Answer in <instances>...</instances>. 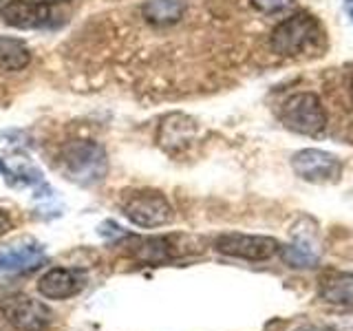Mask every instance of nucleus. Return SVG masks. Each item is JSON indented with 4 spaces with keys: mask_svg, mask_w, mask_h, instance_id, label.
Returning a JSON list of instances; mask_svg holds the SVG:
<instances>
[{
    "mask_svg": "<svg viewBox=\"0 0 353 331\" xmlns=\"http://www.w3.org/2000/svg\"><path fill=\"white\" fill-rule=\"evenodd\" d=\"M121 210H124V217L139 228H161L170 223L174 217L170 201L159 190L132 192Z\"/></svg>",
    "mask_w": 353,
    "mask_h": 331,
    "instance_id": "nucleus-5",
    "label": "nucleus"
},
{
    "mask_svg": "<svg viewBox=\"0 0 353 331\" xmlns=\"http://www.w3.org/2000/svg\"><path fill=\"white\" fill-rule=\"evenodd\" d=\"M214 250L219 254H225L232 259L243 261H268L281 252V243L274 237L263 234H239V232H230V234H221L214 241Z\"/></svg>",
    "mask_w": 353,
    "mask_h": 331,
    "instance_id": "nucleus-6",
    "label": "nucleus"
},
{
    "mask_svg": "<svg viewBox=\"0 0 353 331\" xmlns=\"http://www.w3.org/2000/svg\"><path fill=\"white\" fill-rule=\"evenodd\" d=\"M349 93H351V102H353V73H351V82H349Z\"/></svg>",
    "mask_w": 353,
    "mask_h": 331,
    "instance_id": "nucleus-19",
    "label": "nucleus"
},
{
    "mask_svg": "<svg viewBox=\"0 0 353 331\" xmlns=\"http://www.w3.org/2000/svg\"><path fill=\"white\" fill-rule=\"evenodd\" d=\"M294 3V0H252V7L259 9L261 14H276Z\"/></svg>",
    "mask_w": 353,
    "mask_h": 331,
    "instance_id": "nucleus-16",
    "label": "nucleus"
},
{
    "mask_svg": "<svg viewBox=\"0 0 353 331\" xmlns=\"http://www.w3.org/2000/svg\"><path fill=\"white\" fill-rule=\"evenodd\" d=\"M60 170L69 181L91 188L108 172L106 150L95 141H71L60 152Z\"/></svg>",
    "mask_w": 353,
    "mask_h": 331,
    "instance_id": "nucleus-2",
    "label": "nucleus"
},
{
    "mask_svg": "<svg viewBox=\"0 0 353 331\" xmlns=\"http://www.w3.org/2000/svg\"><path fill=\"white\" fill-rule=\"evenodd\" d=\"M47 254L40 243L33 241H18L11 245L0 248V272L3 274H20L36 270L38 265L44 263Z\"/></svg>",
    "mask_w": 353,
    "mask_h": 331,
    "instance_id": "nucleus-12",
    "label": "nucleus"
},
{
    "mask_svg": "<svg viewBox=\"0 0 353 331\" xmlns=\"http://www.w3.org/2000/svg\"><path fill=\"white\" fill-rule=\"evenodd\" d=\"M349 14H351V20H353V7H349Z\"/></svg>",
    "mask_w": 353,
    "mask_h": 331,
    "instance_id": "nucleus-22",
    "label": "nucleus"
},
{
    "mask_svg": "<svg viewBox=\"0 0 353 331\" xmlns=\"http://www.w3.org/2000/svg\"><path fill=\"white\" fill-rule=\"evenodd\" d=\"M86 287V274L69 268H53L42 276L38 283V292L49 301H66L77 296Z\"/></svg>",
    "mask_w": 353,
    "mask_h": 331,
    "instance_id": "nucleus-11",
    "label": "nucleus"
},
{
    "mask_svg": "<svg viewBox=\"0 0 353 331\" xmlns=\"http://www.w3.org/2000/svg\"><path fill=\"white\" fill-rule=\"evenodd\" d=\"M281 121L294 132L316 137L327 128V110L316 93H294L281 106Z\"/></svg>",
    "mask_w": 353,
    "mask_h": 331,
    "instance_id": "nucleus-3",
    "label": "nucleus"
},
{
    "mask_svg": "<svg viewBox=\"0 0 353 331\" xmlns=\"http://www.w3.org/2000/svg\"><path fill=\"white\" fill-rule=\"evenodd\" d=\"M11 228H14V223H11V217L5 212L3 208H0V237L7 234V232H9Z\"/></svg>",
    "mask_w": 353,
    "mask_h": 331,
    "instance_id": "nucleus-17",
    "label": "nucleus"
},
{
    "mask_svg": "<svg viewBox=\"0 0 353 331\" xmlns=\"http://www.w3.org/2000/svg\"><path fill=\"white\" fill-rule=\"evenodd\" d=\"M49 3H64V0H49Z\"/></svg>",
    "mask_w": 353,
    "mask_h": 331,
    "instance_id": "nucleus-21",
    "label": "nucleus"
},
{
    "mask_svg": "<svg viewBox=\"0 0 353 331\" xmlns=\"http://www.w3.org/2000/svg\"><path fill=\"white\" fill-rule=\"evenodd\" d=\"M179 237H130L128 252L143 263H165L188 254V245H179Z\"/></svg>",
    "mask_w": 353,
    "mask_h": 331,
    "instance_id": "nucleus-10",
    "label": "nucleus"
},
{
    "mask_svg": "<svg viewBox=\"0 0 353 331\" xmlns=\"http://www.w3.org/2000/svg\"><path fill=\"white\" fill-rule=\"evenodd\" d=\"M327 38L320 20L312 14H294L274 27L270 47L283 58H303V55H320Z\"/></svg>",
    "mask_w": 353,
    "mask_h": 331,
    "instance_id": "nucleus-1",
    "label": "nucleus"
},
{
    "mask_svg": "<svg viewBox=\"0 0 353 331\" xmlns=\"http://www.w3.org/2000/svg\"><path fill=\"white\" fill-rule=\"evenodd\" d=\"M31 60L27 44L18 38L0 36V71H22Z\"/></svg>",
    "mask_w": 353,
    "mask_h": 331,
    "instance_id": "nucleus-14",
    "label": "nucleus"
},
{
    "mask_svg": "<svg viewBox=\"0 0 353 331\" xmlns=\"http://www.w3.org/2000/svg\"><path fill=\"white\" fill-rule=\"evenodd\" d=\"M296 331H336L334 327H325V325H307V327H301Z\"/></svg>",
    "mask_w": 353,
    "mask_h": 331,
    "instance_id": "nucleus-18",
    "label": "nucleus"
},
{
    "mask_svg": "<svg viewBox=\"0 0 353 331\" xmlns=\"http://www.w3.org/2000/svg\"><path fill=\"white\" fill-rule=\"evenodd\" d=\"M0 312H3L9 325H14L20 331H42L51 323V312L47 305L25 294L5 298L3 305H0Z\"/></svg>",
    "mask_w": 353,
    "mask_h": 331,
    "instance_id": "nucleus-8",
    "label": "nucleus"
},
{
    "mask_svg": "<svg viewBox=\"0 0 353 331\" xmlns=\"http://www.w3.org/2000/svg\"><path fill=\"white\" fill-rule=\"evenodd\" d=\"M347 5H349V7H353V0H347Z\"/></svg>",
    "mask_w": 353,
    "mask_h": 331,
    "instance_id": "nucleus-23",
    "label": "nucleus"
},
{
    "mask_svg": "<svg viewBox=\"0 0 353 331\" xmlns=\"http://www.w3.org/2000/svg\"><path fill=\"white\" fill-rule=\"evenodd\" d=\"M3 172H7V166H5L3 159H0V174H3Z\"/></svg>",
    "mask_w": 353,
    "mask_h": 331,
    "instance_id": "nucleus-20",
    "label": "nucleus"
},
{
    "mask_svg": "<svg viewBox=\"0 0 353 331\" xmlns=\"http://www.w3.org/2000/svg\"><path fill=\"white\" fill-rule=\"evenodd\" d=\"M292 168L309 183H334L342 174V163L336 154L320 148L298 150L292 157Z\"/></svg>",
    "mask_w": 353,
    "mask_h": 331,
    "instance_id": "nucleus-7",
    "label": "nucleus"
},
{
    "mask_svg": "<svg viewBox=\"0 0 353 331\" xmlns=\"http://www.w3.org/2000/svg\"><path fill=\"white\" fill-rule=\"evenodd\" d=\"M0 16L7 25L16 29L47 27L53 18V3L49 0H9L0 9Z\"/></svg>",
    "mask_w": 353,
    "mask_h": 331,
    "instance_id": "nucleus-9",
    "label": "nucleus"
},
{
    "mask_svg": "<svg viewBox=\"0 0 353 331\" xmlns=\"http://www.w3.org/2000/svg\"><path fill=\"white\" fill-rule=\"evenodd\" d=\"M318 296L336 307H353V272H327L320 276Z\"/></svg>",
    "mask_w": 353,
    "mask_h": 331,
    "instance_id": "nucleus-13",
    "label": "nucleus"
},
{
    "mask_svg": "<svg viewBox=\"0 0 353 331\" xmlns=\"http://www.w3.org/2000/svg\"><path fill=\"white\" fill-rule=\"evenodd\" d=\"M287 265L298 270H312L320 263V228L314 217H301L292 225V241L281 248Z\"/></svg>",
    "mask_w": 353,
    "mask_h": 331,
    "instance_id": "nucleus-4",
    "label": "nucleus"
},
{
    "mask_svg": "<svg viewBox=\"0 0 353 331\" xmlns=\"http://www.w3.org/2000/svg\"><path fill=\"white\" fill-rule=\"evenodd\" d=\"M185 11V5L181 0H148L143 5V16L154 25H170L176 22Z\"/></svg>",
    "mask_w": 353,
    "mask_h": 331,
    "instance_id": "nucleus-15",
    "label": "nucleus"
}]
</instances>
